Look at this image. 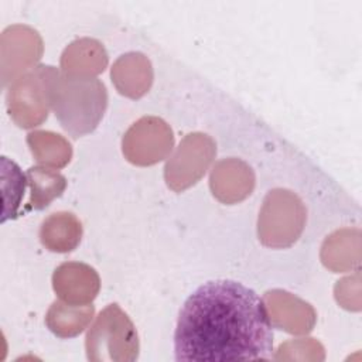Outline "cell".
<instances>
[{"instance_id": "8992f818", "label": "cell", "mask_w": 362, "mask_h": 362, "mask_svg": "<svg viewBox=\"0 0 362 362\" xmlns=\"http://www.w3.org/2000/svg\"><path fill=\"white\" fill-rule=\"evenodd\" d=\"M215 154V146L206 134H188L165 165V180L175 191L195 184Z\"/></svg>"}, {"instance_id": "6da1fadb", "label": "cell", "mask_w": 362, "mask_h": 362, "mask_svg": "<svg viewBox=\"0 0 362 362\" xmlns=\"http://www.w3.org/2000/svg\"><path fill=\"white\" fill-rule=\"evenodd\" d=\"M174 352L178 362L272 359L273 324L264 300L235 280L199 286L180 310Z\"/></svg>"}, {"instance_id": "7a4b0ae2", "label": "cell", "mask_w": 362, "mask_h": 362, "mask_svg": "<svg viewBox=\"0 0 362 362\" xmlns=\"http://www.w3.org/2000/svg\"><path fill=\"white\" fill-rule=\"evenodd\" d=\"M48 100L64 130L76 139L99 124L107 105V93L98 78L59 74L49 66Z\"/></svg>"}, {"instance_id": "52a82bcc", "label": "cell", "mask_w": 362, "mask_h": 362, "mask_svg": "<svg viewBox=\"0 0 362 362\" xmlns=\"http://www.w3.org/2000/svg\"><path fill=\"white\" fill-rule=\"evenodd\" d=\"M174 143L170 127L157 117H143L123 139V153L134 164L148 165L163 160Z\"/></svg>"}, {"instance_id": "9c48e42d", "label": "cell", "mask_w": 362, "mask_h": 362, "mask_svg": "<svg viewBox=\"0 0 362 362\" xmlns=\"http://www.w3.org/2000/svg\"><path fill=\"white\" fill-rule=\"evenodd\" d=\"M82 225L71 212H57L49 215L41 225L40 239L52 252H71L81 240Z\"/></svg>"}, {"instance_id": "30bf717a", "label": "cell", "mask_w": 362, "mask_h": 362, "mask_svg": "<svg viewBox=\"0 0 362 362\" xmlns=\"http://www.w3.org/2000/svg\"><path fill=\"white\" fill-rule=\"evenodd\" d=\"M95 313L90 304H62L61 301L52 303L49 307L45 322L48 328L61 338L75 337L83 331Z\"/></svg>"}, {"instance_id": "3957f363", "label": "cell", "mask_w": 362, "mask_h": 362, "mask_svg": "<svg viewBox=\"0 0 362 362\" xmlns=\"http://www.w3.org/2000/svg\"><path fill=\"white\" fill-rule=\"evenodd\" d=\"M89 361H134L139 356L137 332L117 304L107 305L86 334Z\"/></svg>"}, {"instance_id": "ba28073f", "label": "cell", "mask_w": 362, "mask_h": 362, "mask_svg": "<svg viewBox=\"0 0 362 362\" xmlns=\"http://www.w3.org/2000/svg\"><path fill=\"white\" fill-rule=\"evenodd\" d=\"M54 290L69 304H88L99 290L96 272L83 263H64L52 276Z\"/></svg>"}, {"instance_id": "277c9868", "label": "cell", "mask_w": 362, "mask_h": 362, "mask_svg": "<svg viewBox=\"0 0 362 362\" xmlns=\"http://www.w3.org/2000/svg\"><path fill=\"white\" fill-rule=\"evenodd\" d=\"M304 222L303 202L287 189H273L266 195L259 214V239L270 247H287L298 239Z\"/></svg>"}, {"instance_id": "7c38bea8", "label": "cell", "mask_w": 362, "mask_h": 362, "mask_svg": "<svg viewBox=\"0 0 362 362\" xmlns=\"http://www.w3.org/2000/svg\"><path fill=\"white\" fill-rule=\"evenodd\" d=\"M28 182L20 167L10 161L7 157H1V189H3V216L1 221L14 219L20 214L21 199L24 197L25 184Z\"/></svg>"}, {"instance_id": "5b68a950", "label": "cell", "mask_w": 362, "mask_h": 362, "mask_svg": "<svg viewBox=\"0 0 362 362\" xmlns=\"http://www.w3.org/2000/svg\"><path fill=\"white\" fill-rule=\"evenodd\" d=\"M49 66L41 65L20 76L7 92L10 116L20 127L38 126L47 119Z\"/></svg>"}, {"instance_id": "8fae6325", "label": "cell", "mask_w": 362, "mask_h": 362, "mask_svg": "<svg viewBox=\"0 0 362 362\" xmlns=\"http://www.w3.org/2000/svg\"><path fill=\"white\" fill-rule=\"evenodd\" d=\"M25 175L31 188L28 209H42L48 206L49 202L59 197L66 187L65 178L49 168L31 167Z\"/></svg>"}, {"instance_id": "4fadbf2b", "label": "cell", "mask_w": 362, "mask_h": 362, "mask_svg": "<svg viewBox=\"0 0 362 362\" xmlns=\"http://www.w3.org/2000/svg\"><path fill=\"white\" fill-rule=\"evenodd\" d=\"M38 141H41L45 147H31L33 154L35 156V160L40 164L47 165H55L61 167L66 164L71 158V146L68 143L57 147L64 141V139L59 134H54L51 132H33L31 133Z\"/></svg>"}]
</instances>
